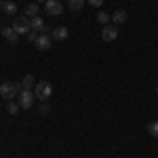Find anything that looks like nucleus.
Instances as JSON below:
<instances>
[{
	"instance_id": "obj_1",
	"label": "nucleus",
	"mask_w": 158,
	"mask_h": 158,
	"mask_svg": "<svg viewBox=\"0 0 158 158\" xmlns=\"http://www.w3.org/2000/svg\"><path fill=\"white\" fill-rule=\"evenodd\" d=\"M19 89H21V85H15L11 80H4L0 85V97H6V101H13L19 95Z\"/></svg>"
},
{
	"instance_id": "obj_2",
	"label": "nucleus",
	"mask_w": 158,
	"mask_h": 158,
	"mask_svg": "<svg viewBox=\"0 0 158 158\" xmlns=\"http://www.w3.org/2000/svg\"><path fill=\"white\" fill-rule=\"evenodd\" d=\"M34 95H36L40 101H49L51 95H53V85H51V82H47V80L36 82V86H34Z\"/></svg>"
},
{
	"instance_id": "obj_3",
	"label": "nucleus",
	"mask_w": 158,
	"mask_h": 158,
	"mask_svg": "<svg viewBox=\"0 0 158 158\" xmlns=\"http://www.w3.org/2000/svg\"><path fill=\"white\" fill-rule=\"evenodd\" d=\"M17 99H19V106H21V110H30L32 106H34V99H36V95H34L30 89H21V91H19V95H17Z\"/></svg>"
},
{
	"instance_id": "obj_4",
	"label": "nucleus",
	"mask_w": 158,
	"mask_h": 158,
	"mask_svg": "<svg viewBox=\"0 0 158 158\" xmlns=\"http://www.w3.org/2000/svg\"><path fill=\"white\" fill-rule=\"evenodd\" d=\"M13 30L17 32V34H27L30 30H32V23H30V17H15V21H13Z\"/></svg>"
},
{
	"instance_id": "obj_5",
	"label": "nucleus",
	"mask_w": 158,
	"mask_h": 158,
	"mask_svg": "<svg viewBox=\"0 0 158 158\" xmlns=\"http://www.w3.org/2000/svg\"><path fill=\"white\" fill-rule=\"evenodd\" d=\"M101 38H103L106 42H112V40H116V38H118V25H114V23L103 25V30H101Z\"/></svg>"
},
{
	"instance_id": "obj_6",
	"label": "nucleus",
	"mask_w": 158,
	"mask_h": 158,
	"mask_svg": "<svg viewBox=\"0 0 158 158\" xmlns=\"http://www.w3.org/2000/svg\"><path fill=\"white\" fill-rule=\"evenodd\" d=\"M0 34H2V38H4L6 42H11V44H17V42H19V34L13 30V25H4V27L0 30Z\"/></svg>"
},
{
	"instance_id": "obj_7",
	"label": "nucleus",
	"mask_w": 158,
	"mask_h": 158,
	"mask_svg": "<svg viewBox=\"0 0 158 158\" xmlns=\"http://www.w3.org/2000/svg\"><path fill=\"white\" fill-rule=\"evenodd\" d=\"M44 11L49 13V15H61L63 13V6H61L59 0H47L44 2Z\"/></svg>"
},
{
	"instance_id": "obj_8",
	"label": "nucleus",
	"mask_w": 158,
	"mask_h": 158,
	"mask_svg": "<svg viewBox=\"0 0 158 158\" xmlns=\"http://www.w3.org/2000/svg\"><path fill=\"white\" fill-rule=\"evenodd\" d=\"M51 44H53V38L49 34H38V38H36V49L38 51H49Z\"/></svg>"
},
{
	"instance_id": "obj_9",
	"label": "nucleus",
	"mask_w": 158,
	"mask_h": 158,
	"mask_svg": "<svg viewBox=\"0 0 158 158\" xmlns=\"http://www.w3.org/2000/svg\"><path fill=\"white\" fill-rule=\"evenodd\" d=\"M30 23H32V30H36L38 34H47V30H49L42 17H34V19H30Z\"/></svg>"
},
{
	"instance_id": "obj_10",
	"label": "nucleus",
	"mask_w": 158,
	"mask_h": 158,
	"mask_svg": "<svg viewBox=\"0 0 158 158\" xmlns=\"http://www.w3.org/2000/svg\"><path fill=\"white\" fill-rule=\"evenodd\" d=\"M68 36H70V30L63 27V25H61V27H55V30L51 32V38H53V40H65Z\"/></svg>"
},
{
	"instance_id": "obj_11",
	"label": "nucleus",
	"mask_w": 158,
	"mask_h": 158,
	"mask_svg": "<svg viewBox=\"0 0 158 158\" xmlns=\"http://www.w3.org/2000/svg\"><path fill=\"white\" fill-rule=\"evenodd\" d=\"M38 13H40V9H38L36 2H32V4H27V6H25V17H30V19L38 17Z\"/></svg>"
},
{
	"instance_id": "obj_12",
	"label": "nucleus",
	"mask_w": 158,
	"mask_h": 158,
	"mask_svg": "<svg viewBox=\"0 0 158 158\" xmlns=\"http://www.w3.org/2000/svg\"><path fill=\"white\" fill-rule=\"evenodd\" d=\"M112 21H114V25H120L127 21V13L124 11H114L112 13Z\"/></svg>"
},
{
	"instance_id": "obj_13",
	"label": "nucleus",
	"mask_w": 158,
	"mask_h": 158,
	"mask_svg": "<svg viewBox=\"0 0 158 158\" xmlns=\"http://www.w3.org/2000/svg\"><path fill=\"white\" fill-rule=\"evenodd\" d=\"M32 86H36V78L32 74H25L23 80H21V89H32Z\"/></svg>"
},
{
	"instance_id": "obj_14",
	"label": "nucleus",
	"mask_w": 158,
	"mask_h": 158,
	"mask_svg": "<svg viewBox=\"0 0 158 158\" xmlns=\"http://www.w3.org/2000/svg\"><path fill=\"white\" fill-rule=\"evenodd\" d=\"M2 11L6 13V15H15V13H17V4H15L13 0H6V2L2 4Z\"/></svg>"
},
{
	"instance_id": "obj_15",
	"label": "nucleus",
	"mask_w": 158,
	"mask_h": 158,
	"mask_svg": "<svg viewBox=\"0 0 158 158\" xmlns=\"http://www.w3.org/2000/svg\"><path fill=\"white\" fill-rule=\"evenodd\" d=\"M68 6H70L72 11H82V6H85V0H68Z\"/></svg>"
},
{
	"instance_id": "obj_16",
	"label": "nucleus",
	"mask_w": 158,
	"mask_h": 158,
	"mask_svg": "<svg viewBox=\"0 0 158 158\" xmlns=\"http://www.w3.org/2000/svg\"><path fill=\"white\" fill-rule=\"evenodd\" d=\"M110 19H112V15H110V13H106V11H99V13H97V21H99V23L108 25Z\"/></svg>"
},
{
	"instance_id": "obj_17",
	"label": "nucleus",
	"mask_w": 158,
	"mask_h": 158,
	"mask_svg": "<svg viewBox=\"0 0 158 158\" xmlns=\"http://www.w3.org/2000/svg\"><path fill=\"white\" fill-rule=\"evenodd\" d=\"M148 133L152 135V137H158V120H154V122L148 124Z\"/></svg>"
},
{
	"instance_id": "obj_18",
	"label": "nucleus",
	"mask_w": 158,
	"mask_h": 158,
	"mask_svg": "<svg viewBox=\"0 0 158 158\" xmlns=\"http://www.w3.org/2000/svg\"><path fill=\"white\" fill-rule=\"evenodd\" d=\"M6 110H9V114H17V112L21 110V106H19V103H15V101H9Z\"/></svg>"
},
{
	"instance_id": "obj_19",
	"label": "nucleus",
	"mask_w": 158,
	"mask_h": 158,
	"mask_svg": "<svg viewBox=\"0 0 158 158\" xmlns=\"http://www.w3.org/2000/svg\"><path fill=\"white\" fill-rule=\"evenodd\" d=\"M38 114H40V116H47V114H49V106H47L44 101H42V106L38 108Z\"/></svg>"
},
{
	"instance_id": "obj_20",
	"label": "nucleus",
	"mask_w": 158,
	"mask_h": 158,
	"mask_svg": "<svg viewBox=\"0 0 158 158\" xmlns=\"http://www.w3.org/2000/svg\"><path fill=\"white\" fill-rule=\"evenodd\" d=\"M36 38H38L36 30H30V32H27V40H30V42H36Z\"/></svg>"
},
{
	"instance_id": "obj_21",
	"label": "nucleus",
	"mask_w": 158,
	"mask_h": 158,
	"mask_svg": "<svg viewBox=\"0 0 158 158\" xmlns=\"http://www.w3.org/2000/svg\"><path fill=\"white\" fill-rule=\"evenodd\" d=\"M86 2H89L91 6H101V4H103V0H86Z\"/></svg>"
},
{
	"instance_id": "obj_22",
	"label": "nucleus",
	"mask_w": 158,
	"mask_h": 158,
	"mask_svg": "<svg viewBox=\"0 0 158 158\" xmlns=\"http://www.w3.org/2000/svg\"><path fill=\"white\" fill-rule=\"evenodd\" d=\"M34 2H36V4H38V2H47V0H34Z\"/></svg>"
},
{
	"instance_id": "obj_23",
	"label": "nucleus",
	"mask_w": 158,
	"mask_h": 158,
	"mask_svg": "<svg viewBox=\"0 0 158 158\" xmlns=\"http://www.w3.org/2000/svg\"><path fill=\"white\" fill-rule=\"evenodd\" d=\"M0 9H2V0H0Z\"/></svg>"
},
{
	"instance_id": "obj_24",
	"label": "nucleus",
	"mask_w": 158,
	"mask_h": 158,
	"mask_svg": "<svg viewBox=\"0 0 158 158\" xmlns=\"http://www.w3.org/2000/svg\"><path fill=\"white\" fill-rule=\"evenodd\" d=\"M156 93H158V86H156Z\"/></svg>"
},
{
	"instance_id": "obj_25",
	"label": "nucleus",
	"mask_w": 158,
	"mask_h": 158,
	"mask_svg": "<svg viewBox=\"0 0 158 158\" xmlns=\"http://www.w3.org/2000/svg\"><path fill=\"white\" fill-rule=\"evenodd\" d=\"M0 110H2V106H0Z\"/></svg>"
},
{
	"instance_id": "obj_26",
	"label": "nucleus",
	"mask_w": 158,
	"mask_h": 158,
	"mask_svg": "<svg viewBox=\"0 0 158 158\" xmlns=\"http://www.w3.org/2000/svg\"><path fill=\"white\" fill-rule=\"evenodd\" d=\"M4 2H6V0H4Z\"/></svg>"
}]
</instances>
